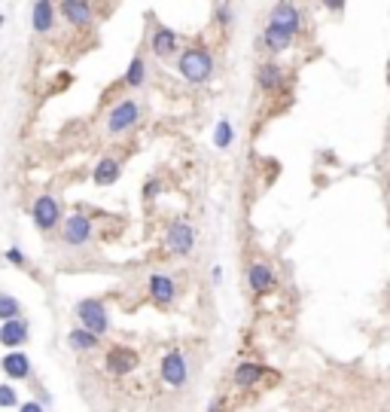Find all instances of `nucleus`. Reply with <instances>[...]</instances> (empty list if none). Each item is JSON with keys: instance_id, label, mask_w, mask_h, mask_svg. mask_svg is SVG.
<instances>
[{"instance_id": "1", "label": "nucleus", "mask_w": 390, "mask_h": 412, "mask_svg": "<svg viewBox=\"0 0 390 412\" xmlns=\"http://www.w3.org/2000/svg\"><path fill=\"white\" fill-rule=\"evenodd\" d=\"M177 71L183 74V80H189V83H208L211 80V74H213V58H211V52L208 49H186L180 55V65H177Z\"/></svg>"}, {"instance_id": "2", "label": "nucleus", "mask_w": 390, "mask_h": 412, "mask_svg": "<svg viewBox=\"0 0 390 412\" xmlns=\"http://www.w3.org/2000/svg\"><path fill=\"white\" fill-rule=\"evenodd\" d=\"M76 318H80L82 330H89L91 336H104L107 330H110L107 309H104V302H98V300H82L80 305H76Z\"/></svg>"}, {"instance_id": "3", "label": "nucleus", "mask_w": 390, "mask_h": 412, "mask_svg": "<svg viewBox=\"0 0 390 412\" xmlns=\"http://www.w3.org/2000/svg\"><path fill=\"white\" fill-rule=\"evenodd\" d=\"M137 119H141V107L134 101H119L107 113V128H110V135H122V132H128V128H134Z\"/></svg>"}, {"instance_id": "4", "label": "nucleus", "mask_w": 390, "mask_h": 412, "mask_svg": "<svg viewBox=\"0 0 390 412\" xmlns=\"http://www.w3.org/2000/svg\"><path fill=\"white\" fill-rule=\"evenodd\" d=\"M165 244L171 254H189L195 248V229L186 220H177V223H171V229H168Z\"/></svg>"}, {"instance_id": "5", "label": "nucleus", "mask_w": 390, "mask_h": 412, "mask_svg": "<svg viewBox=\"0 0 390 412\" xmlns=\"http://www.w3.org/2000/svg\"><path fill=\"white\" fill-rule=\"evenodd\" d=\"M137 363H141V357H137L134 348H110V354H107V370L113 372V376H128V372L137 370Z\"/></svg>"}, {"instance_id": "6", "label": "nucleus", "mask_w": 390, "mask_h": 412, "mask_svg": "<svg viewBox=\"0 0 390 412\" xmlns=\"http://www.w3.org/2000/svg\"><path fill=\"white\" fill-rule=\"evenodd\" d=\"M186 357L180 354V351H168L162 357V381L171 388H180L183 381H186Z\"/></svg>"}, {"instance_id": "7", "label": "nucleus", "mask_w": 390, "mask_h": 412, "mask_svg": "<svg viewBox=\"0 0 390 412\" xmlns=\"http://www.w3.org/2000/svg\"><path fill=\"white\" fill-rule=\"evenodd\" d=\"M299 22H302V15H299V10H296L293 3H278V6L272 10L269 25L278 28V31H284V34H290V37H296V31H299Z\"/></svg>"}, {"instance_id": "8", "label": "nucleus", "mask_w": 390, "mask_h": 412, "mask_svg": "<svg viewBox=\"0 0 390 412\" xmlns=\"http://www.w3.org/2000/svg\"><path fill=\"white\" fill-rule=\"evenodd\" d=\"M61 220V208L52 196H40L34 202V223L40 229H55Z\"/></svg>"}, {"instance_id": "9", "label": "nucleus", "mask_w": 390, "mask_h": 412, "mask_svg": "<svg viewBox=\"0 0 390 412\" xmlns=\"http://www.w3.org/2000/svg\"><path fill=\"white\" fill-rule=\"evenodd\" d=\"M91 239V220L86 214H73V217L64 220V241L73 244V248H80V244H86Z\"/></svg>"}, {"instance_id": "10", "label": "nucleus", "mask_w": 390, "mask_h": 412, "mask_svg": "<svg viewBox=\"0 0 390 412\" xmlns=\"http://www.w3.org/2000/svg\"><path fill=\"white\" fill-rule=\"evenodd\" d=\"M150 296H152V302H159V305H171L174 296H177V284H174L168 275H152L150 278Z\"/></svg>"}, {"instance_id": "11", "label": "nucleus", "mask_w": 390, "mask_h": 412, "mask_svg": "<svg viewBox=\"0 0 390 412\" xmlns=\"http://www.w3.org/2000/svg\"><path fill=\"white\" fill-rule=\"evenodd\" d=\"M21 342H28V324H25V320H21V318L3 320V327H0V345L19 348Z\"/></svg>"}, {"instance_id": "12", "label": "nucleus", "mask_w": 390, "mask_h": 412, "mask_svg": "<svg viewBox=\"0 0 390 412\" xmlns=\"http://www.w3.org/2000/svg\"><path fill=\"white\" fill-rule=\"evenodd\" d=\"M0 370H3L10 379H28L30 376V361H28L25 351H10V354L0 361Z\"/></svg>"}, {"instance_id": "13", "label": "nucleus", "mask_w": 390, "mask_h": 412, "mask_svg": "<svg viewBox=\"0 0 390 412\" xmlns=\"http://www.w3.org/2000/svg\"><path fill=\"white\" fill-rule=\"evenodd\" d=\"M30 22H34V31H37V34H49L52 25H55V6H52L49 0H40V3H34V10H30Z\"/></svg>"}, {"instance_id": "14", "label": "nucleus", "mask_w": 390, "mask_h": 412, "mask_svg": "<svg viewBox=\"0 0 390 412\" xmlns=\"http://www.w3.org/2000/svg\"><path fill=\"white\" fill-rule=\"evenodd\" d=\"M152 52H156L159 58H165V55H171L174 49H177V34H174L171 28H165V25H159L156 31H152Z\"/></svg>"}, {"instance_id": "15", "label": "nucleus", "mask_w": 390, "mask_h": 412, "mask_svg": "<svg viewBox=\"0 0 390 412\" xmlns=\"http://www.w3.org/2000/svg\"><path fill=\"white\" fill-rule=\"evenodd\" d=\"M250 287L256 290V293H269L274 287V272L269 263H254L250 266Z\"/></svg>"}, {"instance_id": "16", "label": "nucleus", "mask_w": 390, "mask_h": 412, "mask_svg": "<svg viewBox=\"0 0 390 412\" xmlns=\"http://www.w3.org/2000/svg\"><path fill=\"white\" fill-rule=\"evenodd\" d=\"M119 174H122V165L116 162V159H101V162L95 165V183L98 187H110V183H116L119 180Z\"/></svg>"}, {"instance_id": "17", "label": "nucleus", "mask_w": 390, "mask_h": 412, "mask_svg": "<svg viewBox=\"0 0 390 412\" xmlns=\"http://www.w3.org/2000/svg\"><path fill=\"white\" fill-rule=\"evenodd\" d=\"M58 10L71 25H89L91 22V6L89 3H71V0H67V3H61Z\"/></svg>"}, {"instance_id": "18", "label": "nucleus", "mask_w": 390, "mask_h": 412, "mask_svg": "<svg viewBox=\"0 0 390 412\" xmlns=\"http://www.w3.org/2000/svg\"><path fill=\"white\" fill-rule=\"evenodd\" d=\"M98 342H101V339L91 336L89 330H82V327H80V330L67 333V345H71L73 351H91V348H98Z\"/></svg>"}, {"instance_id": "19", "label": "nucleus", "mask_w": 390, "mask_h": 412, "mask_svg": "<svg viewBox=\"0 0 390 412\" xmlns=\"http://www.w3.org/2000/svg\"><path fill=\"white\" fill-rule=\"evenodd\" d=\"M259 376H263V370H259L256 363H238V370H235V385L238 388H254Z\"/></svg>"}, {"instance_id": "20", "label": "nucleus", "mask_w": 390, "mask_h": 412, "mask_svg": "<svg viewBox=\"0 0 390 412\" xmlns=\"http://www.w3.org/2000/svg\"><path fill=\"white\" fill-rule=\"evenodd\" d=\"M263 43L269 46V49H274V52H284L290 43H293V37L290 34H284V31H278V28H265V34H263Z\"/></svg>"}, {"instance_id": "21", "label": "nucleus", "mask_w": 390, "mask_h": 412, "mask_svg": "<svg viewBox=\"0 0 390 412\" xmlns=\"http://www.w3.org/2000/svg\"><path fill=\"white\" fill-rule=\"evenodd\" d=\"M143 80H147V65H143V58L141 55H134L132 58V65H128V74H125V86H143Z\"/></svg>"}, {"instance_id": "22", "label": "nucleus", "mask_w": 390, "mask_h": 412, "mask_svg": "<svg viewBox=\"0 0 390 412\" xmlns=\"http://www.w3.org/2000/svg\"><path fill=\"white\" fill-rule=\"evenodd\" d=\"M259 86H263L265 92H274V89H278V86H281V67L272 65V61L259 67Z\"/></svg>"}, {"instance_id": "23", "label": "nucleus", "mask_w": 390, "mask_h": 412, "mask_svg": "<svg viewBox=\"0 0 390 412\" xmlns=\"http://www.w3.org/2000/svg\"><path fill=\"white\" fill-rule=\"evenodd\" d=\"M19 315H21L19 300H12V296H3V293H0V320H15Z\"/></svg>"}, {"instance_id": "24", "label": "nucleus", "mask_w": 390, "mask_h": 412, "mask_svg": "<svg viewBox=\"0 0 390 412\" xmlns=\"http://www.w3.org/2000/svg\"><path fill=\"white\" fill-rule=\"evenodd\" d=\"M213 144H217L220 150H226L229 144H232V122H229V119H220L217 132H213Z\"/></svg>"}, {"instance_id": "25", "label": "nucleus", "mask_w": 390, "mask_h": 412, "mask_svg": "<svg viewBox=\"0 0 390 412\" xmlns=\"http://www.w3.org/2000/svg\"><path fill=\"white\" fill-rule=\"evenodd\" d=\"M15 403H19V397H15V388L0 385V406H15Z\"/></svg>"}, {"instance_id": "26", "label": "nucleus", "mask_w": 390, "mask_h": 412, "mask_svg": "<svg viewBox=\"0 0 390 412\" xmlns=\"http://www.w3.org/2000/svg\"><path fill=\"white\" fill-rule=\"evenodd\" d=\"M159 189H162V183H159V180H147V183H143V198H156Z\"/></svg>"}, {"instance_id": "27", "label": "nucleus", "mask_w": 390, "mask_h": 412, "mask_svg": "<svg viewBox=\"0 0 390 412\" xmlns=\"http://www.w3.org/2000/svg\"><path fill=\"white\" fill-rule=\"evenodd\" d=\"M6 259H10V263H15V266H25V254H21L19 248H10V250H6Z\"/></svg>"}, {"instance_id": "28", "label": "nucleus", "mask_w": 390, "mask_h": 412, "mask_svg": "<svg viewBox=\"0 0 390 412\" xmlns=\"http://www.w3.org/2000/svg\"><path fill=\"white\" fill-rule=\"evenodd\" d=\"M21 412H43V403H37V400H28L25 406H21Z\"/></svg>"}, {"instance_id": "29", "label": "nucleus", "mask_w": 390, "mask_h": 412, "mask_svg": "<svg viewBox=\"0 0 390 412\" xmlns=\"http://www.w3.org/2000/svg\"><path fill=\"white\" fill-rule=\"evenodd\" d=\"M211 278H213V284H220V281H223V269H220V266H213Z\"/></svg>"}, {"instance_id": "30", "label": "nucleus", "mask_w": 390, "mask_h": 412, "mask_svg": "<svg viewBox=\"0 0 390 412\" xmlns=\"http://www.w3.org/2000/svg\"><path fill=\"white\" fill-rule=\"evenodd\" d=\"M220 406H223V400H211V409L208 412H220Z\"/></svg>"}]
</instances>
